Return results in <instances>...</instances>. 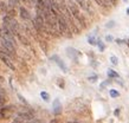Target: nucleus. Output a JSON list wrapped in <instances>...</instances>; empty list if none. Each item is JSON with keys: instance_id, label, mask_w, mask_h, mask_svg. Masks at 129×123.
<instances>
[{"instance_id": "1", "label": "nucleus", "mask_w": 129, "mask_h": 123, "mask_svg": "<svg viewBox=\"0 0 129 123\" xmlns=\"http://www.w3.org/2000/svg\"><path fill=\"white\" fill-rule=\"evenodd\" d=\"M68 8H69V11H70V13L72 14V17L75 18V20H77L79 24L82 25V27H85L86 26V23L85 20H84V17L81 14V12H79V8L78 6L75 4V3H72V1H69V5H68Z\"/></svg>"}, {"instance_id": "2", "label": "nucleus", "mask_w": 129, "mask_h": 123, "mask_svg": "<svg viewBox=\"0 0 129 123\" xmlns=\"http://www.w3.org/2000/svg\"><path fill=\"white\" fill-rule=\"evenodd\" d=\"M3 23H4V26L7 27L10 31L13 33V34H18L19 33V25L17 23V20L11 16H5L3 18Z\"/></svg>"}, {"instance_id": "3", "label": "nucleus", "mask_w": 129, "mask_h": 123, "mask_svg": "<svg viewBox=\"0 0 129 123\" xmlns=\"http://www.w3.org/2000/svg\"><path fill=\"white\" fill-rule=\"evenodd\" d=\"M0 43H1V48L5 49V50L8 52L10 57L14 55V52H16V48H14V44L12 43V42H10V40H6V39H4V38H1Z\"/></svg>"}, {"instance_id": "4", "label": "nucleus", "mask_w": 129, "mask_h": 123, "mask_svg": "<svg viewBox=\"0 0 129 123\" xmlns=\"http://www.w3.org/2000/svg\"><path fill=\"white\" fill-rule=\"evenodd\" d=\"M14 112V108L13 107H4L0 105V119H6L10 118Z\"/></svg>"}, {"instance_id": "5", "label": "nucleus", "mask_w": 129, "mask_h": 123, "mask_svg": "<svg viewBox=\"0 0 129 123\" xmlns=\"http://www.w3.org/2000/svg\"><path fill=\"white\" fill-rule=\"evenodd\" d=\"M76 1H77V4L84 11H86V12H89V13H92V8H91V4H90L89 0H76Z\"/></svg>"}, {"instance_id": "6", "label": "nucleus", "mask_w": 129, "mask_h": 123, "mask_svg": "<svg viewBox=\"0 0 129 123\" xmlns=\"http://www.w3.org/2000/svg\"><path fill=\"white\" fill-rule=\"evenodd\" d=\"M0 59L3 60L6 65H7L10 69H12V70H14V65H13V63H12V60H11V58L8 57V56H6V55H4V53H0Z\"/></svg>"}, {"instance_id": "7", "label": "nucleus", "mask_w": 129, "mask_h": 123, "mask_svg": "<svg viewBox=\"0 0 129 123\" xmlns=\"http://www.w3.org/2000/svg\"><path fill=\"white\" fill-rule=\"evenodd\" d=\"M19 13H20V17H21L24 20H30L31 19L30 13H28V11L25 7H20L19 8Z\"/></svg>"}, {"instance_id": "8", "label": "nucleus", "mask_w": 129, "mask_h": 123, "mask_svg": "<svg viewBox=\"0 0 129 123\" xmlns=\"http://www.w3.org/2000/svg\"><path fill=\"white\" fill-rule=\"evenodd\" d=\"M53 112L56 115H59L62 112V104L59 102V99H55V102H53Z\"/></svg>"}, {"instance_id": "9", "label": "nucleus", "mask_w": 129, "mask_h": 123, "mask_svg": "<svg viewBox=\"0 0 129 123\" xmlns=\"http://www.w3.org/2000/svg\"><path fill=\"white\" fill-rule=\"evenodd\" d=\"M7 97H6V94H5L4 89H1L0 88V105H4L6 103V101H7Z\"/></svg>"}, {"instance_id": "10", "label": "nucleus", "mask_w": 129, "mask_h": 123, "mask_svg": "<svg viewBox=\"0 0 129 123\" xmlns=\"http://www.w3.org/2000/svg\"><path fill=\"white\" fill-rule=\"evenodd\" d=\"M107 73H108V77H109V78H117L118 77V73L117 72H115L114 71V70H108V72H107Z\"/></svg>"}, {"instance_id": "11", "label": "nucleus", "mask_w": 129, "mask_h": 123, "mask_svg": "<svg viewBox=\"0 0 129 123\" xmlns=\"http://www.w3.org/2000/svg\"><path fill=\"white\" fill-rule=\"evenodd\" d=\"M53 59H56V60H57V62H56V63L58 64L59 66H60V68L63 69V71H67V66H65V64L63 63L62 60L59 59V58H57V57H53Z\"/></svg>"}, {"instance_id": "12", "label": "nucleus", "mask_w": 129, "mask_h": 123, "mask_svg": "<svg viewBox=\"0 0 129 123\" xmlns=\"http://www.w3.org/2000/svg\"><path fill=\"white\" fill-rule=\"evenodd\" d=\"M68 55L70 56V57H72L74 59H76V55H77V51H76V50H74V49H68Z\"/></svg>"}, {"instance_id": "13", "label": "nucleus", "mask_w": 129, "mask_h": 123, "mask_svg": "<svg viewBox=\"0 0 129 123\" xmlns=\"http://www.w3.org/2000/svg\"><path fill=\"white\" fill-rule=\"evenodd\" d=\"M8 5L11 8H16L19 5V3H18V0H8Z\"/></svg>"}, {"instance_id": "14", "label": "nucleus", "mask_w": 129, "mask_h": 123, "mask_svg": "<svg viewBox=\"0 0 129 123\" xmlns=\"http://www.w3.org/2000/svg\"><path fill=\"white\" fill-rule=\"evenodd\" d=\"M109 94H110V96H111L113 98H116V97L120 96V92H118L117 90H115V89H111V90L109 91Z\"/></svg>"}, {"instance_id": "15", "label": "nucleus", "mask_w": 129, "mask_h": 123, "mask_svg": "<svg viewBox=\"0 0 129 123\" xmlns=\"http://www.w3.org/2000/svg\"><path fill=\"white\" fill-rule=\"evenodd\" d=\"M95 1H96L100 6H102V7H108V4H107L106 0H95Z\"/></svg>"}, {"instance_id": "16", "label": "nucleus", "mask_w": 129, "mask_h": 123, "mask_svg": "<svg viewBox=\"0 0 129 123\" xmlns=\"http://www.w3.org/2000/svg\"><path fill=\"white\" fill-rule=\"evenodd\" d=\"M110 60H111V63L114 64V65H117V63H118V59L115 57V56H111V58H110Z\"/></svg>"}, {"instance_id": "17", "label": "nucleus", "mask_w": 129, "mask_h": 123, "mask_svg": "<svg viewBox=\"0 0 129 123\" xmlns=\"http://www.w3.org/2000/svg\"><path fill=\"white\" fill-rule=\"evenodd\" d=\"M40 96H42V97H43V99L44 101H49V94H46V92H42V94H40Z\"/></svg>"}, {"instance_id": "18", "label": "nucleus", "mask_w": 129, "mask_h": 123, "mask_svg": "<svg viewBox=\"0 0 129 123\" xmlns=\"http://www.w3.org/2000/svg\"><path fill=\"white\" fill-rule=\"evenodd\" d=\"M106 1H107V4L113 5V6H115V5L117 4V0H106Z\"/></svg>"}, {"instance_id": "19", "label": "nucleus", "mask_w": 129, "mask_h": 123, "mask_svg": "<svg viewBox=\"0 0 129 123\" xmlns=\"http://www.w3.org/2000/svg\"><path fill=\"white\" fill-rule=\"evenodd\" d=\"M96 43L98 44V48L101 49V51H103V50H104V45H103V44H102V42H101V40H97V42H96Z\"/></svg>"}, {"instance_id": "20", "label": "nucleus", "mask_w": 129, "mask_h": 123, "mask_svg": "<svg viewBox=\"0 0 129 123\" xmlns=\"http://www.w3.org/2000/svg\"><path fill=\"white\" fill-rule=\"evenodd\" d=\"M89 43L91 44V45H95V44H96V40H95L94 37H89Z\"/></svg>"}, {"instance_id": "21", "label": "nucleus", "mask_w": 129, "mask_h": 123, "mask_svg": "<svg viewBox=\"0 0 129 123\" xmlns=\"http://www.w3.org/2000/svg\"><path fill=\"white\" fill-rule=\"evenodd\" d=\"M110 83H111V80H107V82H104V83L101 84V88L103 89V88H106L107 85H108V84H110Z\"/></svg>"}, {"instance_id": "22", "label": "nucleus", "mask_w": 129, "mask_h": 123, "mask_svg": "<svg viewBox=\"0 0 129 123\" xmlns=\"http://www.w3.org/2000/svg\"><path fill=\"white\" fill-rule=\"evenodd\" d=\"M0 7H1V10H4V11H7V6H6V4H4V3L0 4Z\"/></svg>"}, {"instance_id": "23", "label": "nucleus", "mask_w": 129, "mask_h": 123, "mask_svg": "<svg viewBox=\"0 0 129 123\" xmlns=\"http://www.w3.org/2000/svg\"><path fill=\"white\" fill-rule=\"evenodd\" d=\"M106 40H107V42H113L114 38H113L111 36H107V37H106Z\"/></svg>"}, {"instance_id": "24", "label": "nucleus", "mask_w": 129, "mask_h": 123, "mask_svg": "<svg viewBox=\"0 0 129 123\" xmlns=\"http://www.w3.org/2000/svg\"><path fill=\"white\" fill-rule=\"evenodd\" d=\"M114 115H115V116H118V115H120V109H116V110L114 111Z\"/></svg>"}, {"instance_id": "25", "label": "nucleus", "mask_w": 129, "mask_h": 123, "mask_svg": "<svg viewBox=\"0 0 129 123\" xmlns=\"http://www.w3.org/2000/svg\"><path fill=\"white\" fill-rule=\"evenodd\" d=\"M125 43H127V45H128V46H129V40H127V42H125Z\"/></svg>"}, {"instance_id": "26", "label": "nucleus", "mask_w": 129, "mask_h": 123, "mask_svg": "<svg viewBox=\"0 0 129 123\" xmlns=\"http://www.w3.org/2000/svg\"><path fill=\"white\" fill-rule=\"evenodd\" d=\"M127 14H129V8H128V10H127Z\"/></svg>"}, {"instance_id": "27", "label": "nucleus", "mask_w": 129, "mask_h": 123, "mask_svg": "<svg viewBox=\"0 0 129 123\" xmlns=\"http://www.w3.org/2000/svg\"><path fill=\"white\" fill-rule=\"evenodd\" d=\"M70 123H79V122H76V121H75V122H70Z\"/></svg>"}, {"instance_id": "28", "label": "nucleus", "mask_w": 129, "mask_h": 123, "mask_svg": "<svg viewBox=\"0 0 129 123\" xmlns=\"http://www.w3.org/2000/svg\"><path fill=\"white\" fill-rule=\"evenodd\" d=\"M124 1H127V0H124Z\"/></svg>"}]
</instances>
